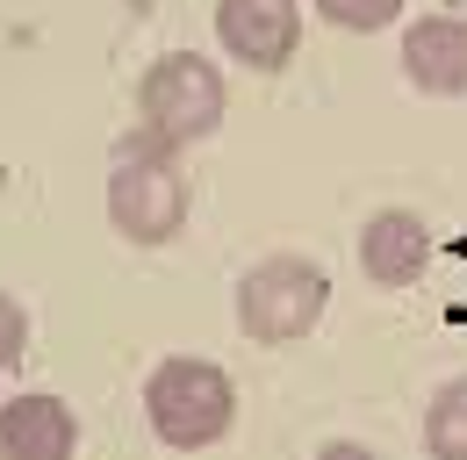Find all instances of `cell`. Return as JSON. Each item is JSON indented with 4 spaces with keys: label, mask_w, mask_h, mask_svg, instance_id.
Wrapping results in <instances>:
<instances>
[{
    "label": "cell",
    "mask_w": 467,
    "mask_h": 460,
    "mask_svg": "<svg viewBox=\"0 0 467 460\" xmlns=\"http://www.w3.org/2000/svg\"><path fill=\"white\" fill-rule=\"evenodd\" d=\"M144 417H151V432L180 446V454H194V446H216L223 432L237 424V389L223 367H209V360H159L151 367V382H144Z\"/></svg>",
    "instance_id": "obj_1"
},
{
    "label": "cell",
    "mask_w": 467,
    "mask_h": 460,
    "mask_svg": "<svg viewBox=\"0 0 467 460\" xmlns=\"http://www.w3.org/2000/svg\"><path fill=\"white\" fill-rule=\"evenodd\" d=\"M109 216L130 245H166L187 224V172H180L173 144H151L144 130L116 152L109 172Z\"/></svg>",
    "instance_id": "obj_2"
},
{
    "label": "cell",
    "mask_w": 467,
    "mask_h": 460,
    "mask_svg": "<svg viewBox=\"0 0 467 460\" xmlns=\"http://www.w3.org/2000/svg\"><path fill=\"white\" fill-rule=\"evenodd\" d=\"M331 302V281L317 259H295V252H274L259 259L244 281H237V331L252 345H295Z\"/></svg>",
    "instance_id": "obj_3"
},
{
    "label": "cell",
    "mask_w": 467,
    "mask_h": 460,
    "mask_svg": "<svg viewBox=\"0 0 467 460\" xmlns=\"http://www.w3.org/2000/svg\"><path fill=\"white\" fill-rule=\"evenodd\" d=\"M137 115H144L151 144H173L180 152V144H194V137H209L223 122V72L194 51L159 58L144 72V87H137Z\"/></svg>",
    "instance_id": "obj_4"
},
{
    "label": "cell",
    "mask_w": 467,
    "mask_h": 460,
    "mask_svg": "<svg viewBox=\"0 0 467 460\" xmlns=\"http://www.w3.org/2000/svg\"><path fill=\"white\" fill-rule=\"evenodd\" d=\"M216 37L237 65L274 72L302 44V15H295V0H216Z\"/></svg>",
    "instance_id": "obj_5"
},
{
    "label": "cell",
    "mask_w": 467,
    "mask_h": 460,
    "mask_svg": "<svg viewBox=\"0 0 467 460\" xmlns=\"http://www.w3.org/2000/svg\"><path fill=\"white\" fill-rule=\"evenodd\" d=\"M359 267H367V281H381V288H417L424 267H431V230L417 224L410 209H381L374 224L359 230Z\"/></svg>",
    "instance_id": "obj_6"
},
{
    "label": "cell",
    "mask_w": 467,
    "mask_h": 460,
    "mask_svg": "<svg viewBox=\"0 0 467 460\" xmlns=\"http://www.w3.org/2000/svg\"><path fill=\"white\" fill-rule=\"evenodd\" d=\"M79 424L58 396H15L0 402V460H72Z\"/></svg>",
    "instance_id": "obj_7"
},
{
    "label": "cell",
    "mask_w": 467,
    "mask_h": 460,
    "mask_svg": "<svg viewBox=\"0 0 467 460\" xmlns=\"http://www.w3.org/2000/svg\"><path fill=\"white\" fill-rule=\"evenodd\" d=\"M403 72L424 94H467V22L461 15H424V22H410Z\"/></svg>",
    "instance_id": "obj_8"
},
{
    "label": "cell",
    "mask_w": 467,
    "mask_h": 460,
    "mask_svg": "<svg viewBox=\"0 0 467 460\" xmlns=\"http://www.w3.org/2000/svg\"><path fill=\"white\" fill-rule=\"evenodd\" d=\"M424 446H431V460H467V374H461V382H446V389L431 396Z\"/></svg>",
    "instance_id": "obj_9"
},
{
    "label": "cell",
    "mask_w": 467,
    "mask_h": 460,
    "mask_svg": "<svg viewBox=\"0 0 467 460\" xmlns=\"http://www.w3.org/2000/svg\"><path fill=\"white\" fill-rule=\"evenodd\" d=\"M324 7V22H338V29H389L396 15H403V0H317Z\"/></svg>",
    "instance_id": "obj_10"
},
{
    "label": "cell",
    "mask_w": 467,
    "mask_h": 460,
    "mask_svg": "<svg viewBox=\"0 0 467 460\" xmlns=\"http://www.w3.org/2000/svg\"><path fill=\"white\" fill-rule=\"evenodd\" d=\"M22 345H29V317H22V302H7V295H0V367H15V360H22Z\"/></svg>",
    "instance_id": "obj_11"
},
{
    "label": "cell",
    "mask_w": 467,
    "mask_h": 460,
    "mask_svg": "<svg viewBox=\"0 0 467 460\" xmlns=\"http://www.w3.org/2000/svg\"><path fill=\"white\" fill-rule=\"evenodd\" d=\"M317 460H374V454H367V446H352V439H331Z\"/></svg>",
    "instance_id": "obj_12"
}]
</instances>
